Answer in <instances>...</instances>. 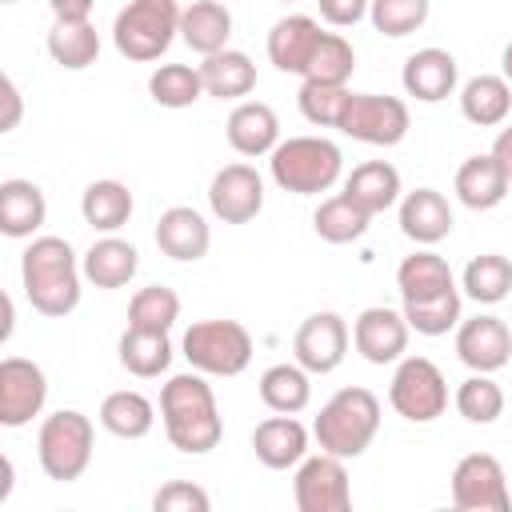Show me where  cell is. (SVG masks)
Listing matches in <instances>:
<instances>
[{
	"label": "cell",
	"instance_id": "6da1fadb",
	"mask_svg": "<svg viewBox=\"0 0 512 512\" xmlns=\"http://www.w3.org/2000/svg\"><path fill=\"white\" fill-rule=\"evenodd\" d=\"M160 420H164V432H168L172 448H180L184 456H204L224 436L216 392L204 380V372H196V368L172 376L160 388Z\"/></svg>",
	"mask_w": 512,
	"mask_h": 512
},
{
	"label": "cell",
	"instance_id": "7a4b0ae2",
	"mask_svg": "<svg viewBox=\"0 0 512 512\" xmlns=\"http://www.w3.org/2000/svg\"><path fill=\"white\" fill-rule=\"evenodd\" d=\"M80 276L84 264L76 260L72 244L64 236H32V244L20 256V284L28 304L40 316H68L80 304Z\"/></svg>",
	"mask_w": 512,
	"mask_h": 512
},
{
	"label": "cell",
	"instance_id": "3957f363",
	"mask_svg": "<svg viewBox=\"0 0 512 512\" xmlns=\"http://www.w3.org/2000/svg\"><path fill=\"white\" fill-rule=\"evenodd\" d=\"M380 432V400L368 388H340L320 404V416L312 420V436L320 452H332L340 460H356L372 448Z\"/></svg>",
	"mask_w": 512,
	"mask_h": 512
},
{
	"label": "cell",
	"instance_id": "277c9868",
	"mask_svg": "<svg viewBox=\"0 0 512 512\" xmlns=\"http://www.w3.org/2000/svg\"><path fill=\"white\" fill-rule=\"evenodd\" d=\"M272 180L292 196H320L344 172V152L324 136H288L268 156Z\"/></svg>",
	"mask_w": 512,
	"mask_h": 512
},
{
	"label": "cell",
	"instance_id": "5b68a950",
	"mask_svg": "<svg viewBox=\"0 0 512 512\" xmlns=\"http://www.w3.org/2000/svg\"><path fill=\"white\" fill-rule=\"evenodd\" d=\"M180 4L176 0H128L112 20V44L124 60L148 64L160 60L180 36Z\"/></svg>",
	"mask_w": 512,
	"mask_h": 512
},
{
	"label": "cell",
	"instance_id": "8992f818",
	"mask_svg": "<svg viewBox=\"0 0 512 512\" xmlns=\"http://www.w3.org/2000/svg\"><path fill=\"white\" fill-rule=\"evenodd\" d=\"M92 440H96V428L84 412L60 408V412L44 416V424L36 432V456H40L44 476L60 480V484L80 480L92 464Z\"/></svg>",
	"mask_w": 512,
	"mask_h": 512
},
{
	"label": "cell",
	"instance_id": "52a82bcc",
	"mask_svg": "<svg viewBox=\"0 0 512 512\" xmlns=\"http://www.w3.org/2000/svg\"><path fill=\"white\" fill-rule=\"evenodd\" d=\"M180 352L204 376H240L252 364V332L240 320H196Z\"/></svg>",
	"mask_w": 512,
	"mask_h": 512
},
{
	"label": "cell",
	"instance_id": "ba28073f",
	"mask_svg": "<svg viewBox=\"0 0 512 512\" xmlns=\"http://www.w3.org/2000/svg\"><path fill=\"white\" fill-rule=\"evenodd\" d=\"M388 404L408 424H432L448 412V380L428 356H400L388 384Z\"/></svg>",
	"mask_w": 512,
	"mask_h": 512
},
{
	"label": "cell",
	"instance_id": "9c48e42d",
	"mask_svg": "<svg viewBox=\"0 0 512 512\" xmlns=\"http://www.w3.org/2000/svg\"><path fill=\"white\" fill-rule=\"evenodd\" d=\"M336 128L360 144H376V148H392L408 136L412 116L408 104L400 96H384V92H348L344 112L336 120Z\"/></svg>",
	"mask_w": 512,
	"mask_h": 512
},
{
	"label": "cell",
	"instance_id": "30bf717a",
	"mask_svg": "<svg viewBox=\"0 0 512 512\" xmlns=\"http://www.w3.org/2000/svg\"><path fill=\"white\" fill-rule=\"evenodd\" d=\"M452 504L464 512H508V476L492 452H468L452 468Z\"/></svg>",
	"mask_w": 512,
	"mask_h": 512
},
{
	"label": "cell",
	"instance_id": "8fae6325",
	"mask_svg": "<svg viewBox=\"0 0 512 512\" xmlns=\"http://www.w3.org/2000/svg\"><path fill=\"white\" fill-rule=\"evenodd\" d=\"M292 496H296L300 512H348L352 508V484H348L344 460L332 452L304 456L296 464Z\"/></svg>",
	"mask_w": 512,
	"mask_h": 512
},
{
	"label": "cell",
	"instance_id": "7c38bea8",
	"mask_svg": "<svg viewBox=\"0 0 512 512\" xmlns=\"http://www.w3.org/2000/svg\"><path fill=\"white\" fill-rule=\"evenodd\" d=\"M44 400H48L44 368L24 356H4L0 360V424L4 428L32 424V416L44 412Z\"/></svg>",
	"mask_w": 512,
	"mask_h": 512
},
{
	"label": "cell",
	"instance_id": "4fadbf2b",
	"mask_svg": "<svg viewBox=\"0 0 512 512\" xmlns=\"http://www.w3.org/2000/svg\"><path fill=\"white\" fill-rule=\"evenodd\" d=\"M292 352H296V364L308 368L312 376H328L344 364L348 356V324L340 312H312L296 336H292Z\"/></svg>",
	"mask_w": 512,
	"mask_h": 512
},
{
	"label": "cell",
	"instance_id": "5bb4252c",
	"mask_svg": "<svg viewBox=\"0 0 512 512\" xmlns=\"http://www.w3.org/2000/svg\"><path fill=\"white\" fill-rule=\"evenodd\" d=\"M208 208L224 224H248L264 208V180L252 164H224L208 184Z\"/></svg>",
	"mask_w": 512,
	"mask_h": 512
},
{
	"label": "cell",
	"instance_id": "9a60e30c",
	"mask_svg": "<svg viewBox=\"0 0 512 512\" xmlns=\"http://www.w3.org/2000/svg\"><path fill=\"white\" fill-rule=\"evenodd\" d=\"M408 320H404V312H396V308H384V304H372V308H364L360 316H356V324H352V344H356V352L368 360V364H396L404 352H408Z\"/></svg>",
	"mask_w": 512,
	"mask_h": 512
},
{
	"label": "cell",
	"instance_id": "2e32d148",
	"mask_svg": "<svg viewBox=\"0 0 512 512\" xmlns=\"http://www.w3.org/2000/svg\"><path fill=\"white\" fill-rule=\"evenodd\" d=\"M456 356L472 372H500L512 360V328L500 316H472L456 324Z\"/></svg>",
	"mask_w": 512,
	"mask_h": 512
},
{
	"label": "cell",
	"instance_id": "e0dca14e",
	"mask_svg": "<svg viewBox=\"0 0 512 512\" xmlns=\"http://www.w3.org/2000/svg\"><path fill=\"white\" fill-rule=\"evenodd\" d=\"M156 244H160V252H164L168 260L196 264V260H204L208 248H212V228H208V220H204L196 208L172 204V208H164L160 220H156Z\"/></svg>",
	"mask_w": 512,
	"mask_h": 512
},
{
	"label": "cell",
	"instance_id": "ac0fdd59",
	"mask_svg": "<svg viewBox=\"0 0 512 512\" xmlns=\"http://www.w3.org/2000/svg\"><path fill=\"white\" fill-rule=\"evenodd\" d=\"M252 452L264 468L272 472H284V468H296L304 456H308V428L288 416V412H276L268 420H260L252 428Z\"/></svg>",
	"mask_w": 512,
	"mask_h": 512
},
{
	"label": "cell",
	"instance_id": "d6986e66",
	"mask_svg": "<svg viewBox=\"0 0 512 512\" xmlns=\"http://www.w3.org/2000/svg\"><path fill=\"white\" fill-rule=\"evenodd\" d=\"M456 80H460V68H456V56L444 52V48H420L404 60V72H400V84L408 96H416L420 104H436V100H448L456 92Z\"/></svg>",
	"mask_w": 512,
	"mask_h": 512
},
{
	"label": "cell",
	"instance_id": "ffe728a7",
	"mask_svg": "<svg viewBox=\"0 0 512 512\" xmlns=\"http://www.w3.org/2000/svg\"><path fill=\"white\" fill-rule=\"evenodd\" d=\"M400 232L408 240H416L420 248H432L440 244L448 232H452V204L444 192L436 188H416V192H404L400 196Z\"/></svg>",
	"mask_w": 512,
	"mask_h": 512
},
{
	"label": "cell",
	"instance_id": "44dd1931",
	"mask_svg": "<svg viewBox=\"0 0 512 512\" xmlns=\"http://www.w3.org/2000/svg\"><path fill=\"white\" fill-rule=\"evenodd\" d=\"M320 24L304 12H292V16H280L268 32V60L276 64V72H292V76H304L316 44H320Z\"/></svg>",
	"mask_w": 512,
	"mask_h": 512
},
{
	"label": "cell",
	"instance_id": "7402d4cb",
	"mask_svg": "<svg viewBox=\"0 0 512 512\" xmlns=\"http://www.w3.org/2000/svg\"><path fill=\"white\" fill-rule=\"evenodd\" d=\"M224 132L240 156H272V148L280 144V116L264 100H240L228 112Z\"/></svg>",
	"mask_w": 512,
	"mask_h": 512
},
{
	"label": "cell",
	"instance_id": "603a6c76",
	"mask_svg": "<svg viewBox=\"0 0 512 512\" xmlns=\"http://www.w3.org/2000/svg\"><path fill=\"white\" fill-rule=\"evenodd\" d=\"M508 184H512V176L504 172V164H500L492 152L468 156V160L456 168V180H452L456 200H460L464 208H472V212L496 208V204L508 196Z\"/></svg>",
	"mask_w": 512,
	"mask_h": 512
},
{
	"label": "cell",
	"instance_id": "cb8c5ba5",
	"mask_svg": "<svg viewBox=\"0 0 512 512\" xmlns=\"http://www.w3.org/2000/svg\"><path fill=\"white\" fill-rule=\"evenodd\" d=\"M48 220V200L32 180H4L0 184V232L12 240H28L44 228Z\"/></svg>",
	"mask_w": 512,
	"mask_h": 512
},
{
	"label": "cell",
	"instance_id": "d4e9b609",
	"mask_svg": "<svg viewBox=\"0 0 512 512\" xmlns=\"http://www.w3.org/2000/svg\"><path fill=\"white\" fill-rule=\"evenodd\" d=\"M400 172L388 164V160H364V164H356L352 172H348V180H344V196L360 208V212H368V216H380V212H388L392 204H400Z\"/></svg>",
	"mask_w": 512,
	"mask_h": 512
},
{
	"label": "cell",
	"instance_id": "484cf974",
	"mask_svg": "<svg viewBox=\"0 0 512 512\" xmlns=\"http://www.w3.org/2000/svg\"><path fill=\"white\" fill-rule=\"evenodd\" d=\"M196 68H200V80H204V96L240 100L256 88V64L240 48H220V52L204 56V64H196Z\"/></svg>",
	"mask_w": 512,
	"mask_h": 512
},
{
	"label": "cell",
	"instance_id": "4316f807",
	"mask_svg": "<svg viewBox=\"0 0 512 512\" xmlns=\"http://www.w3.org/2000/svg\"><path fill=\"white\" fill-rule=\"evenodd\" d=\"M80 264H84V276L96 288H124L140 268V252H136V244L104 232L100 240H92V248L84 252Z\"/></svg>",
	"mask_w": 512,
	"mask_h": 512
},
{
	"label": "cell",
	"instance_id": "83f0119b",
	"mask_svg": "<svg viewBox=\"0 0 512 512\" xmlns=\"http://www.w3.org/2000/svg\"><path fill=\"white\" fill-rule=\"evenodd\" d=\"M228 36H232V12L220 0H192L180 12V40L200 56L228 48Z\"/></svg>",
	"mask_w": 512,
	"mask_h": 512
},
{
	"label": "cell",
	"instance_id": "f1b7e54d",
	"mask_svg": "<svg viewBox=\"0 0 512 512\" xmlns=\"http://www.w3.org/2000/svg\"><path fill=\"white\" fill-rule=\"evenodd\" d=\"M460 112L476 128L504 124L508 112H512V84L504 76H492V72H480V76L464 80V88H460Z\"/></svg>",
	"mask_w": 512,
	"mask_h": 512
},
{
	"label": "cell",
	"instance_id": "f546056e",
	"mask_svg": "<svg viewBox=\"0 0 512 512\" xmlns=\"http://www.w3.org/2000/svg\"><path fill=\"white\" fill-rule=\"evenodd\" d=\"M152 424H156V404L136 388L108 392L100 404V428L120 440H144L152 432Z\"/></svg>",
	"mask_w": 512,
	"mask_h": 512
},
{
	"label": "cell",
	"instance_id": "4dcf8cb0",
	"mask_svg": "<svg viewBox=\"0 0 512 512\" xmlns=\"http://www.w3.org/2000/svg\"><path fill=\"white\" fill-rule=\"evenodd\" d=\"M132 208H136L132 204V192L120 180H92L84 188V196H80V216L96 232H120L128 224Z\"/></svg>",
	"mask_w": 512,
	"mask_h": 512
},
{
	"label": "cell",
	"instance_id": "1f68e13d",
	"mask_svg": "<svg viewBox=\"0 0 512 512\" xmlns=\"http://www.w3.org/2000/svg\"><path fill=\"white\" fill-rule=\"evenodd\" d=\"M396 288H400L404 300H424V296H436V292L456 288V280H452V268H448V260L440 252L420 248V252H412V256L400 260Z\"/></svg>",
	"mask_w": 512,
	"mask_h": 512
},
{
	"label": "cell",
	"instance_id": "d6a6232c",
	"mask_svg": "<svg viewBox=\"0 0 512 512\" xmlns=\"http://www.w3.org/2000/svg\"><path fill=\"white\" fill-rule=\"evenodd\" d=\"M116 356H120V368L140 376V380H152L160 372H168L172 364V340L168 332H144V328H124L120 344H116Z\"/></svg>",
	"mask_w": 512,
	"mask_h": 512
},
{
	"label": "cell",
	"instance_id": "836d02e7",
	"mask_svg": "<svg viewBox=\"0 0 512 512\" xmlns=\"http://www.w3.org/2000/svg\"><path fill=\"white\" fill-rule=\"evenodd\" d=\"M312 372L300 368V364H272L260 372V400L268 412H304L308 400H312Z\"/></svg>",
	"mask_w": 512,
	"mask_h": 512
},
{
	"label": "cell",
	"instance_id": "e575fe53",
	"mask_svg": "<svg viewBox=\"0 0 512 512\" xmlns=\"http://www.w3.org/2000/svg\"><path fill=\"white\" fill-rule=\"evenodd\" d=\"M48 56L68 72H84L100 60V36L88 20H56L48 32Z\"/></svg>",
	"mask_w": 512,
	"mask_h": 512
},
{
	"label": "cell",
	"instance_id": "d590c367",
	"mask_svg": "<svg viewBox=\"0 0 512 512\" xmlns=\"http://www.w3.org/2000/svg\"><path fill=\"white\" fill-rule=\"evenodd\" d=\"M460 288L468 300L476 304H500L508 300L512 292V260L500 256V252H480L464 264V276H460Z\"/></svg>",
	"mask_w": 512,
	"mask_h": 512
},
{
	"label": "cell",
	"instance_id": "8d00e7d4",
	"mask_svg": "<svg viewBox=\"0 0 512 512\" xmlns=\"http://www.w3.org/2000/svg\"><path fill=\"white\" fill-rule=\"evenodd\" d=\"M368 220H372V216L360 212L344 192L320 200V208L312 212V228H316V236H320L324 244H352V240H360V236L368 232Z\"/></svg>",
	"mask_w": 512,
	"mask_h": 512
},
{
	"label": "cell",
	"instance_id": "74e56055",
	"mask_svg": "<svg viewBox=\"0 0 512 512\" xmlns=\"http://www.w3.org/2000/svg\"><path fill=\"white\" fill-rule=\"evenodd\" d=\"M404 320L412 332L420 336H444L452 332L464 316H460V288H448V292H436V296H424V300H404Z\"/></svg>",
	"mask_w": 512,
	"mask_h": 512
},
{
	"label": "cell",
	"instance_id": "f35d334b",
	"mask_svg": "<svg viewBox=\"0 0 512 512\" xmlns=\"http://www.w3.org/2000/svg\"><path fill=\"white\" fill-rule=\"evenodd\" d=\"M452 404L468 424H496L504 416V388L492 380V372H472L460 380Z\"/></svg>",
	"mask_w": 512,
	"mask_h": 512
},
{
	"label": "cell",
	"instance_id": "ab89813d",
	"mask_svg": "<svg viewBox=\"0 0 512 512\" xmlns=\"http://www.w3.org/2000/svg\"><path fill=\"white\" fill-rule=\"evenodd\" d=\"M148 96L160 108H192L204 96L200 68H192V64H160L148 76Z\"/></svg>",
	"mask_w": 512,
	"mask_h": 512
},
{
	"label": "cell",
	"instance_id": "60d3db41",
	"mask_svg": "<svg viewBox=\"0 0 512 512\" xmlns=\"http://www.w3.org/2000/svg\"><path fill=\"white\" fill-rule=\"evenodd\" d=\"M176 320H180V296L164 284H148L128 300V328L168 332Z\"/></svg>",
	"mask_w": 512,
	"mask_h": 512
},
{
	"label": "cell",
	"instance_id": "b9f144b4",
	"mask_svg": "<svg viewBox=\"0 0 512 512\" xmlns=\"http://www.w3.org/2000/svg\"><path fill=\"white\" fill-rule=\"evenodd\" d=\"M356 72V52L352 44L340 36V32H324L308 68H304V80H316V84H348Z\"/></svg>",
	"mask_w": 512,
	"mask_h": 512
},
{
	"label": "cell",
	"instance_id": "7bdbcfd3",
	"mask_svg": "<svg viewBox=\"0 0 512 512\" xmlns=\"http://www.w3.org/2000/svg\"><path fill=\"white\" fill-rule=\"evenodd\" d=\"M428 12H432V0H372V4H368L372 28L384 32V36H392V40H400V36H408V32H416V28H424Z\"/></svg>",
	"mask_w": 512,
	"mask_h": 512
},
{
	"label": "cell",
	"instance_id": "ee69618b",
	"mask_svg": "<svg viewBox=\"0 0 512 512\" xmlns=\"http://www.w3.org/2000/svg\"><path fill=\"white\" fill-rule=\"evenodd\" d=\"M344 100H348V84H316V80H304L300 92H296V104H300L304 120L316 124V128H336V120L344 112Z\"/></svg>",
	"mask_w": 512,
	"mask_h": 512
},
{
	"label": "cell",
	"instance_id": "f6af8a7d",
	"mask_svg": "<svg viewBox=\"0 0 512 512\" xmlns=\"http://www.w3.org/2000/svg\"><path fill=\"white\" fill-rule=\"evenodd\" d=\"M152 508L156 512H208L212 508V496L200 484H192V480H168L152 496Z\"/></svg>",
	"mask_w": 512,
	"mask_h": 512
},
{
	"label": "cell",
	"instance_id": "bcb514c9",
	"mask_svg": "<svg viewBox=\"0 0 512 512\" xmlns=\"http://www.w3.org/2000/svg\"><path fill=\"white\" fill-rule=\"evenodd\" d=\"M368 4H372V0H316L320 20L332 24V28H352V24H360V20L368 16Z\"/></svg>",
	"mask_w": 512,
	"mask_h": 512
},
{
	"label": "cell",
	"instance_id": "7dc6e473",
	"mask_svg": "<svg viewBox=\"0 0 512 512\" xmlns=\"http://www.w3.org/2000/svg\"><path fill=\"white\" fill-rule=\"evenodd\" d=\"M0 88H4V120H0V132H12V128L20 124L24 100H20V88H16V80H12V76H4V80H0Z\"/></svg>",
	"mask_w": 512,
	"mask_h": 512
},
{
	"label": "cell",
	"instance_id": "c3c4849f",
	"mask_svg": "<svg viewBox=\"0 0 512 512\" xmlns=\"http://www.w3.org/2000/svg\"><path fill=\"white\" fill-rule=\"evenodd\" d=\"M92 4L96 0H48V8H52L56 20H88Z\"/></svg>",
	"mask_w": 512,
	"mask_h": 512
},
{
	"label": "cell",
	"instance_id": "681fc988",
	"mask_svg": "<svg viewBox=\"0 0 512 512\" xmlns=\"http://www.w3.org/2000/svg\"><path fill=\"white\" fill-rule=\"evenodd\" d=\"M492 156L504 164V172L512 176V124L508 128H500V136H496V144H492Z\"/></svg>",
	"mask_w": 512,
	"mask_h": 512
},
{
	"label": "cell",
	"instance_id": "f907efd6",
	"mask_svg": "<svg viewBox=\"0 0 512 512\" xmlns=\"http://www.w3.org/2000/svg\"><path fill=\"white\" fill-rule=\"evenodd\" d=\"M500 68H504V80L512 84V40L504 44V52H500Z\"/></svg>",
	"mask_w": 512,
	"mask_h": 512
},
{
	"label": "cell",
	"instance_id": "816d5d0a",
	"mask_svg": "<svg viewBox=\"0 0 512 512\" xmlns=\"http://www.w3.org/2000/svg\"><path fill=\"white\" fill-rule=\"evenodd\" d=\"M12 320H16V312H12V300L4 296V340L12 336Z\"/></svg>",
	"mask_w": 512,
	"mask_h": 512
},
{
	"label": "cell",
	"instance_id": "f5cc1de1",
	"mask_svg": "<svg viewBox=\"0 0 512 512\" xmlns=\"http://www.w3.org/2000/svg\"><path fill=\"white\" fill-rule=\"evenodd\" d=\"M0 4H16V0H0Z\"/></svg>",
	"mask_w": 512,
	"mask_h": 512
},
{
	"label": "cell",
	"instance_id": "db71d44e",
	"mask_svg": "<svg viewBox=\"0 0 512 512\" xmlns=\"http://www.w3.org/2000/svg\"><path fill=\"white\" fill-rule=\"evenodd\" d=\"M284 4H292V0H284Z\"/></svg>",
	"mask_w": 512,
	"mask_h": 512
}]
</instances>
